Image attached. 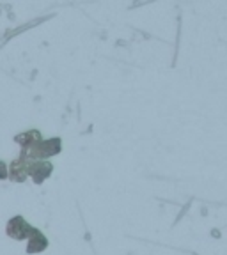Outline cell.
Returning <instances> with one entry per match:
<instances>
[{
  "label": "cell",
  "mask_w": 227,
  "mask_h": 255,
  "mask_svg": "<svg viewBox=\"0 0 227 255\" xmlns=\"http://www.w3.org/2000/svg\"><path fill=\"white\" fill-rule=\"evenodd\" d=\"M53 165L50 161H32L28 163V177L34 181V184H43L52 175Z\"/></svg>",
  "instance_id": "3"
},
{
  "label": "cell",
  "mask_w": 227,
  "mask_h": 255,
  "mask_svg": "<svg viewBox=\"0 0 227 255\" xmlns=\"http://www.w3.org/2000/svg\"><path fill=\"white\" fill-rule=\"evenodd\" d=\"M32 232H34V227H32L30 223H27V220L21 218V216H14V218L9 220L7 225H5V234L14 239V241L28 239Z\"/></svg>",
  "instance_id": "2"
},
{
  "label": "cell",
  "mask_w": 227,
  "mask_h": 255,
  "mask_svg": "<svg viewBox=\"0 0 227 255\" xmlns=\"http://www.w3.org/2000/svg\"><path fill=\"white\" fill-rule=\"evenodd\" d=\"M28 177V163L25 159L16 158L14 161H11L9 165V179L12 183H23Z\"/></svg>",
  "instance_id": "4"
},
{
  "label": "cell",
  "mask_w": 227,
  "mask_h": 255,
  "mask_svg": "<svg viewBox=\"0 0 227 255\" xmlns=\"http://www.w3.org/2000/svg\"><path fill=\"white\" fill-rule=\"evenodd\" d=\"M46 248H48L46 236H44L41 231H37V229H34V232H32L30 238H28L27 254H41V252L46 250Z\"/></svg>",
  "instance_id": "5"
},
{
  "label": "cell",
  "mask_w": 227,
  "mask_h": 255,
  "mask_svg": "<svg viewBox=\"0 0 227 255\" xmlns=\"http://www.w3.org/2000/svg\"><path fill=\"white\" fill-rule=\"evenodd\" d=\"M7 177H9V167L0 159V181L7 179Z\"/></svg>",
  "instance_id": "7"
},
{
  "label": "cell",
  "mask_w": 227,
  "mask_h": 255,
  "mask_svg": "<svg viewBox=\"0 0 227 255\" xmlns=\"http://www.w3.org/2000/svg\"><path fill=\"white\" fill-rule=\"evenodd\" d=\"M41 140L43 138H41V133L37 131V129H28V131H23V133H20V135L14 136V142L20 145L21 151H23V149L34 147V145H37Z\"/></svg>",
  "instance_id": "6"
},
{
  "label": "cell",
  "mask_w": 227,
  "mask_h": 255,
  "mask_svg": "<svg viewBox=\"0 0 227 255\" xmlns=\"http://www.w3.org/2000/svg\"><path fill=\"white\" fill-rule=\"evenodd\" d=\"M62 149V140L59 136L50 140H41L37 145L30 149H23L20 154L21 159H25L27 163H32V161H48V158L52 156H57Z\"/></svg>",
  "instance_id": "1"
}]
</instances>
